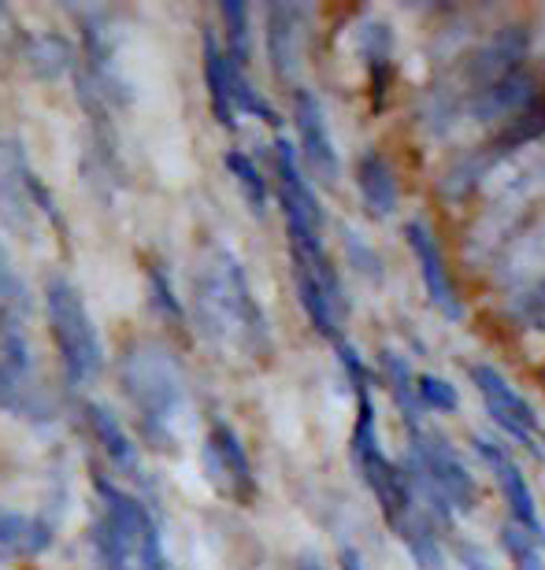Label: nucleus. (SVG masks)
<instances>
[{
	"instance_id": "nucleus-1",
	"label": "nucleus",
	"mask_w": 545,
	"mask_h": 570,
	"mask_svg": "<svg viewBox=\"0 0 545 570\" xmlns=\"http://www.w3.org/2000/svg\"><path fill=\"white\" fill-rule=\"evenodd\" d=\"M401 471L412 485L416 508L452 541L457 522L475 515L486 500L483 478L464 460L460 444H452L438 426H419L405 433V452L397 455Z\"/></svg>"
},
{
	"instance_id": "nucleus-2",
	"label": "nucleus",
	"mask_w": 545,
	"mask_h": 570,
	"mask_svg": "<svg viewBox=\"0 0 545 570\" xmlns=\"http://www.w3.org/2000/svg\"><path fill=\"white\" fill-rule=\"evenodd\" d=\"M193 318H197L201 334L212 345H234L253 360H267L275 352L264 304L256 301L242 259L226 253V248H220L197 271V282H193Z\"/></svg>"
},
{
	"instance_id": "nucleus-3",
	"label": "nucleus",
	"mask_w": 545,
	"mask_h": 570,
	"mask_svg": "<svg viewBox=\"0 0 545 570\" xmlns=\"http://www.w3.org/2000/svg\"><path fill=\"white\" fill-rule=\"evenodd\" d=\"M123 393L138 407L145 426L156 438H172L175 419L186 407V374H182L175 352L156 337L134 341L119 367Z\"/></svg>"
},
{
	"instance_id": "nucleus-4",
	"label": "nucleus",
	"mask_w": 545,
	"mask_h": 570,
	"mask_svg": "<svg viewBox=\"0 0 545 570\" xmlns=\"http://www.w3.org/2000/svg\"><path fill=\"white\" fill-rule=\"evenodd\" d=\"M349 455H353L360 482L368 485V493L374 497L379 515L386 527H390V533L405 530L408 522L419 515V508H416L412 485H408L397 455L386 452V444H382L379 412H374L371 393L357 396V423H353V438H349Z\"/></svg>"
},
{
	"instance_id": "nucleus-5",
	"label": "nucleus",
	"mask_w": 545,
	"mask_h": 570,
	"mask_svg": "<svg viewBox=\"0 0 545 570\" xmlns=\"http://www.w3.org/2000/svg\"><path fill=\"white\" fill-rule=\"evenodd\" d=\"M405 248L412 256L416 278L424 285V296L449 326H460L471 315V289L464 282L457 259H452L446 237L430 215H405L401 223Z\"/></svg>"
},
{
	"instance_id": "nucleus-6",
	"label": "nucleus",
	"mask_w": 545,
	"mask_h": 570,
	"mask_svg": "<svg viewBox=\"0 0 545 570\" xmlns=\"http://www.w3.org/2000/svg\"><path fill=\"white\" fill-rule=\"evenodd\" d=\"M45 315H49L52 341L60 348L64 371L75 385H89L105 371V345H100L94 315L67 278H49L45 285Z\"/></svg>"
},
{
	"instance_id": "nucleus-7",
	"label": "nucleus",
	"mask_w": 545,
	"mask_h": 570,
	"mask_svg": "<svg viewBox=\"0 0 545 570\" xmlns=\"http://www.w3.org/2000/svg\"><path fill=\"white\" fill-rule=\"evenodd\" d=\"M538 282H545V208L508 234V242L483 267V275L471 282V293H479V301L494 307L527 293Z\"/></svg>"
},
{
	"instance_id": "nucleus-8",
	"label": "nucleus",
	"mask_w": 545,
	"mask_h": 570,
	"mask_svg": "<svg viewBox=\"0 0 545 570\" xmlns=\"http://www.w3.org/2000/svg\"><path fill=\"white\" fill-rule=\"evenodd\" d=\"M275 189L282 223H286L290 256H320L327 253V212L320 189L304 178L298 153L286 138L275 141Z\"/></svg>"
},
{
	"instance_id": "nucleus-9",
	"label": "nucleus",
	"mask_w": 545,
	"mask_h": 570,
	"mask_svg": "<svg viewBox=\"0 0 545 570\" xmlns=\"http://www.w3.org/2000/svg\"><path fill=\"white\" fill-rule=\"evenodd\" d=\"M468 382L475 396H479L486 419L497 430V438L519 444V449L542 452V415L538 407L531 404V396L519 390V385L508 379V374L490 360H475L468 363Z\"/></svg>"
},
{
	"instance_id": "nucleus-10",
	"label": "nucleus",
	"mask_w": 545,
	"mask_h": 570,
	"mask_svg": "<svg viewBox=\"0 0 545 570\" xmlns=\"http://www.w3.org/2000/svg\"><path fill=\"white\" fill-rule=\"evenodd\" d=\"M293 259V289L309 326L323 341H342V330L349 323V293L346 278L331 253L320 256H290Z\"/></svg>"
},
{
	"instance_id": "nucleus-11",
	"label": "nucleus",
	"mask_w": 545,
	"mask_h": 570,
	"mask_svg": "<svg viewBox=\"0 0 545 570\" xmlns=\"http://www.w3.org/2000/svg\"><path fill=\"white\" fill-rule=\"evenodd\" d=\"M349 38H353V52H357V63L363 71V89H368V97H371V108L382 111L386 105H393L397 78H401L397 27L382 16V11L360 8Z\"/></svg>"
},
{
	"instance_id": "nucleus-12",
	"label": "nucleus",
	"mask_w": 545,
	"mask_h": 570,
	"mask_svg": "<svg viewBox=\"0 0 545 570\" xmlns=\"http://www.w3.org/2000/svg\"><path fill=\"white\" fill-rule=\"evenodd\" d=\"M293 134H298L293 153H298L304 178L315 189H338V181H342V156H338L323 100L309 86L293 89Z\"/></svg>"
},
{
	"instance_id": "nucleus-13",
	"label": "nucleus",
	"mask_w": 545,
	"mask_h": 570,
	"mask_svg": "<svg viewBox=\"0 0 545 570\" xmlns=\"http://www.w3.org/2000/svg\"><path fill=\"white\" fill-rule=\"evenodd\" d=\"M353 189L360 197V208L374 223H397L405 215V178L397 167L393 153L382 145L360 148L353 159Z\"/></svg>"
},
{
	"instance_id": "nucleus-14",
	"label": "nucleus",
	"mask_w": 545,
	"mask_h": 570,
	"mask_svg": "<svg viewBox=\"0 0 545 570\" xmlns=\"http://www.w3.org/2000/svg\"><path fill=\"white\" fill-rule=\"evenodd\" d=\"M201 466L208 482L220 489L223 497L237 500V504H253L256 500V471L245 452V441L237 438L231 423H215L208 430V441L201 449Z\"/></svg>"
},
{
	"instance_id": "nucleus-15",
	"label": "nucleus",
	"mask_w": 545,
	"mask_h": 570,
	"mask_svg": "<svg viewBox=\"0 0 545 570\" xmlns=\"http://www.w3.org/2000/svg\"><path fill=\"white\" fill-rule=\"evenodd\" d=\"M309 22L312 8L304 4H271L264 11V41L271 71L282 86H301L304 52H309Z\"/></svg>"
},
{
	"instance_id": "nucleus-16",
	"label": "nucleus",
	"mask_w": 545,
	"mask_h": 570,
	"mask_svg": "<svg viewBox=\"0 0 545 570\" xmlns=\"http://www.w3.org/2000/svg\"><path fill=\"white\" fill-rule=\"evenodd\" d=\"M371 374H374V385H382L390 393V401L401 415V426L405 433H412L419 426H427L430 419L424 415V407L416 401V367L408 363V352L393 348V345H382L374 352V363H371Z\"/></svg>"
},
{
	"instance_id": "nucleus-17",
	"label": "nucleus",
	"mask_w": 545,
	"mask_h": 570,
	"mask_svg": "<svg viewBox=\"0 0 545 570\" xmlns=\"http://www.w3.org/2000/svg\"><path fill=\"white\" fill-rule=\"evenodd\" d=\"M0 412L45 426L56 419V404H52V396L45 393V385L38 379H30V371L0 360Z\"/></svg>"
},
{
	"instance_id": "nucleus-18",
	"label": "nucleus",
	"mask_w": 545,
	"mask_h": 570,
	"mask_svg": "<svg viewBox=\"0 0 545 570\" xmlns=\"http://www.w3.org/2000/svg\"><path fill=\"white\" fill-rule=\"evenodd\" d=\"M245 71L237 67L231 56H226L223 41L215 38L208 30L204 33V82H208V100H212V111L223 127H234L237 116H234V82L242 78Z\"/></svg>"
},
{
	"instance_id": "nucleus-19",
	"label": "nucleus",
	"mask_w": 545,
	"mask_h": 570,
	"mask_svg": "<svg viewBox=\"0 0 545 570\" xmlns=\"http://www.w3.org/2000/svg\"><path fill=\"white\" fill-rule=\"evenodd\" d=\"M393 538L405 544L408 556H412L416 570H449V560H452L449 538L424 515V511H419L405 530H397Z\"/></svg>"
},
{
	"instance_id": "nucleus-20",
	"label": "nucleus",
	"mask_w": 545,
	"mask_h": 570,
	"mask_svg": "<svg viewBox=\"0 0 545 570\" xmlns=\"http://www.w3.org/2000/svg\"><path fill=\"white\" fill-rule=\"evenodd\" d=\"M338 237H342V267L353 278H360L363 285L382 289L386 278H390V267H386V256L379 253V245H374L363 230H357V226H349V223L338 230Z\"/></svg>"
},
{
	"instance_id": "nucleus-21",
	"label": "nucleus",
	"mask_w": 545,
	"mask_h": 570,
	"mask_svg": "<svg viewBox=\"0 0 545 570\" xmlns=\"http://www.w3.org/2000/svg\"><path fill=\"white\" fill-rule=\"evenodd\" d=\"M86 419H89V426H94V438L100 441V449L108 452V460L116 463L123 474L138 478L142 474V455H138V449H134V441L127 438V430H123L119 419L111 415L105 404H89Z\"/></svg>"
},
{
	"instance_id": "nucleus-22",
	"label": "nucleus",
	"mask_w": 545,
	"mask_h": 570,
	"mask_svg": "<svg viewBox=\"0 0 545 570\" xmlns=\"http://www.w3.org/2000/svg\"><path fill=\"white\" fill-rule=\"evenodd\" d=\"M27 67L45 82L52 78H64L75 67V45L64 38V33H38L27 49Z\"/></svg>"
},
{
	"instance_id": "nucleus-23",
	"label": "nucleus",
	"mask_w": 545,
	"mask_h": 570,
	"mask_svg": "<svg viewBox=\"0 0 545 570\" xmlns=\"http://www.w3.org/2000/svg\"><path fill=\"white\" fill-rule=\"evenodd\" d=\"M416 401L424 407V415L430 419H449L460 412L464 396H460V385H452L446 374H435V371H419L416 374Z\"/></svg>"
},
{
	"instance_id": "nucleus-24",
	"label": "nucleus",
	"mask_w": 545,
	"mask_h": 570,
	"mask_svg": "<svg viewBox=\"0 0 545 570\" xmlns=\"http://www.w3.org/2000/svg\"><path fill=\"white\" fill-rule=\"evenodd\" d=\"M226 170L234 175L237 189H242V197L249 200V208H253V215H267L271 186H267L264 170L256 167V159H253V156H245L242 148H231V153H226Z\"/></svg>"
},
{
	"instance_id": "nucleus-25",
	"label": "nucleus",
	"mask_w": 545,
	"mask_h": 570,
	"mask_svg": "<svg viewBox=\"0 0 545 570\" xmlns=\"http://www.w3.org/2000/svg\"><path fill=\"white\" fill-rule=\"evenodd\" d=\"M220 16H223V33H226L223 49L245 71L249 56H253V11H249V4L226 0V4L220 8Z\"/></svg>"
},
{
	"instance_id": "nucleus-26",
	"label": "nucleus",
	"mask_w": 545,
	"mask_h": 570,
	"mask_svg": "<svg viewBox=\"0 0 545 570\" xmlns=\"http://www.w3.org/2000/svg\"><path fill=\"white\" fill-rule=\"evenodd\" d=\"M49 527L45 522H30L22 515H11V511H0V549L8 552H41L49 544Z\"/></svg>"
},
{
	"instance_id": "nucleus-27",
	"label": "nucleus",
	"mask_w": 545,
	"mask_h": 570,
	"mask_svg": "<svg viewBox=\"0 0 545 570\" xmlns=\"http://www.w3.org/2000/svg\"><path fill=\"white\" fill-rule=\"evenodd\" d=\"M502 549L513 560L516 570H545V544L538 538H531L527 530L513 527V522H502Z\"/></svg>"
},
{
	"instance_id": "nucleus-28",
	"label": "nucleus",
	"mask_w": 545,
	"mask_h": 570,
	"mask_svg": "<svg viewBox=\"0 0 545 570\" xmlns=\"http://www.w3.org/2000/svg\"><path fill=\"white\" fill-rule=\"evenodd\" d=\"M334 352H338V367H342L346 374V382H349V390H353L357 396L363 393H371V385H374V374H371V363L360 356V352L349 345V341H334Z\"/></svg>"
},
{
	"instance_id": "nucleus-29",
	"label": "nucleus",
	"mask_w": 545,
	"mask_h": 570,
	"mask_svg": "<svg viewBox=\"0 0 545 570\" xmlns=\"http://www.w3.org/2000/svg\"><path fill=\"white\" fill-rule=\"evenodd\" d=\"M149 304L153 312H160L164 318H182V301L172 289V278H167V271L156 264L149 271Z\"/></svg>"
},
{
	"instance_id": "nucleus-30",
	"label": "nucleus",
	"mask_w": 545,
	"mask_h": 570,
	"mask_svg": "<svg viewBox=\"0 0 545 570\" xmlns=\"http://www.w3.org/2000/svg\"><path fill=\"white\" fill-rule=\"evenodd\" d=\"M338 570H371L368 567V560L353 549V544H346L342 552H338Z\"/></svg>"
},
{
	"instance_id": "nucleus-31",
	"label": "nucleus",
	"mask_w": 545,
	"mask_h": 570,
	"mask_svg": "<svg viewBox=\"0 0 545 570\" xmlns=\"http://www.w3.org/2000/svg\"><path fill=\"white\" fill-rule=\"evenodd\" d=\"M293 570H331L327 567L320 556H312V552H304V556H298V563H293Z\"/></svg>"
},
{
	"instance_id": "nucleus-32",
	"label": "nucleus",
	"mask_w": 545,
	"mask_h": 570,
	"mask_svg": "<svg viewBox=\"0 0 545 570\" xmlns=\"http://www.w3.org/2000/svg\"><path fill=\"white\" fill-rule=\"evenodd\" d=\"M542 452H545V433H542Z\"/></svg>"
}]
</instances>
